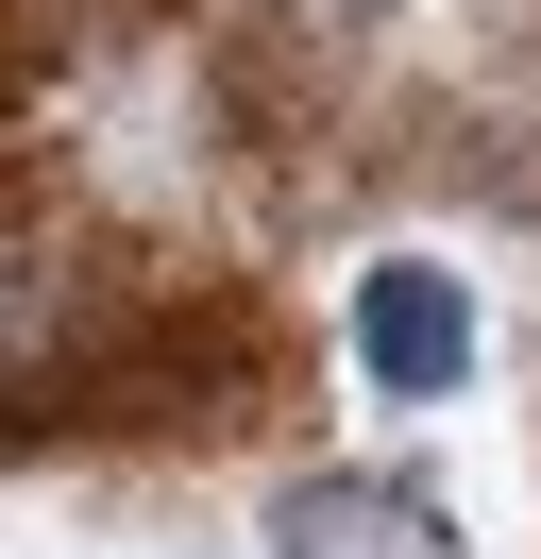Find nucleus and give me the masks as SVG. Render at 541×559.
Returning a JSON list of instances; mask_svg holds the SVG:
<instances>
[{
    "label": "nucleus",
    "mask_w": 541,
    "mask_h": 559,
    "mask_svg": "<svg viewBox=\"0 0 541 559\" xmlns=\"http://www.w3.org/2000/svg\"><path fill=\"white\" fill-rule=\"evenodd\" d=\"M270 559H457V509L423 475H304L270 509Z\"/></svg>",
    "instance_id": "nucleus-1"
},
{
    "label": "nucleus",
    "mask_w": 541,
    "mask_h": 559,
    "mask_svg": "<svg viewBox=\"0 0 541 559\" xmlns=\"http://www.w3.org/2000/svg\"><path fill=\"white\" fill-rule=\"evenodd\" d=\"M356 356H372V390H406V407L457 390V373H473V288L423 272V254H389V272L356 288Z\"/></svg>",
    "instance_id": "nucleus-2"
}]
</instances>
